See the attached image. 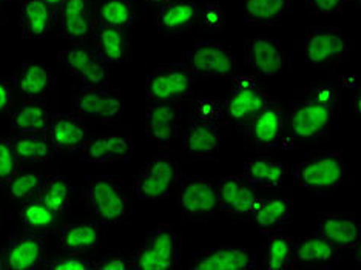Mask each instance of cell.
Returning a JSON list of instances; mask_svg holds the SVG:
<instances>
[{
    "label": "cell",
    "instance_id": "1",
    "mask_svg": "<svg viewBox=\"0 0 361 270\" xmlns=\"http://www.w3.org/2000/svg\"><path fill=\"white\" fill-rule=\"evenodd\" d=\"M338 111V96L331 85L315 87L302 99L289 101V127L297 141H315L329 133Z\"/></svg>",
    "mask_w": 361,
    "mask_h": 270
},
{
    "label": "cell",
    "instance_id": "2",
    "mask_svg": "<svg viewBox=\"0 0 361 270\" xmlns=\"http://www.w3.org/2000/svg\"><path fill=\"white\" fill-rule=\"evenodd\" d=\"M348 176V166L340 152L319 153L293 166V184L317 195L338 190Z\"/></svg>",
    "mask_w": 361,
    "mask_h": 270
},
{
    "label": "cell",
    "instance_id": "3",
    "mask_svg": "<svg viewBox=\"0 0 361 270\" xmlns=\"http://www.w3.org/2000/svg\"><path fill=\"white\" fill-rule=\"evenodd\" d=\"M85 200L93 214L105 224L126 223L133 215V202L116 175H101L90 181Z\"/></svg>",
    "mask_w": 361,
    "mask_h": 270
},
{
    "label": "cell",
    "instance_id": "4",
    "mask_svg": "<svg viewBox=\"0 0 361 270\" xmlns=\"http://www.w3.org/2000/svg\"><path fill=\"white\" fill-rule=\"evenodd\" d=\"M180 261V236L170 224H161L145 236L131 258L133 270H176Z\"/></svg>",
    "mask_w": 361,
    "mask_h": 270
},
{
    "label": "cell",
    "instance_id": "5",
    "mask_svg": "<svg viewBox=\"0 0 361 270\" xmlns=\"http://www.w3.org/2000/svg\"><path fill=\"white\" fill-rule=\"evenodd\" d=\"M178 206L183 219L192 224H202L218 214L216 183L206 175L179 176Z\"/></svg>",
    "mask_w": 361,
    "mask_h": 270
},
{
    "label": "cell",
    "instance_id": "6",
    "mask_svg": "<svg viewBox=\"0 0 361 270\" xmlns=\"http://www.w3.org/2000/svg\"><path fill=\"white\" fill-rule=\"evenodd\" d=\"M183 63L195 79H223L233 75L236 57L224 42L206 39L193 44Z\"/></svg>",
    "mask_w": 361,
    "mask_h": 270
},
{
    "label": "cell",
    "instance_id": "7",
    "mask_svg": "<svg viewBox=\"0 0 361 270\" xmlns=\"http://www.w3.org/2000/svg\"><path fill=\"white\" fill-rule=\"evenodd\" d=\"M178 179L176 159L170 153L156 154L137 173L135 193L147 202L166 200L178 185Z\"/></svg>",
    "mask_w": 361,
    "mask_h": 270
},
{
    "label": "cell",
    "instance_id": "8",
    "mask_svg": "<svg viewBox=\"0 0 361 270\" xmlns=\"http://www.w3.org/2000/svg\"><path fill=\"white\" fill-rule=\"evenodd\" d=\"M126 104L119 90L78 87L71 92V113L96 122H114L124 113Z\"/></svg>",
    "mask_w": 361,
    "mask_h": 270
},
{
    "label": "cell",
    "instance_id": "9",
    "mask_svg": "<svg viewBox=\"0 0 361 270\" xmlns=\"http://www.w3.org/2000/svg\"><path fill=\"white\" fill-rule=\"evenodd\" d=\"M352 40L336 27H317L307 31L305 57L310 67L322 68L348 61Z\"/></svg>",
    "mask_w": 361,
    "mask_h": 270
},
{
    "label": "cell",
    "instance_id": "10",
    "mask_svg": "<svg viewBox=\"0 0 361 270\" xmlns=\"http://www.w3.org/2000/svg\"><path fill=\"white\" fill-rule=\"evenodd\" d=\"M195 78L184 63L154 68L145 79L147 102H183L193 92Z\"/></svg>",
    "mask_w": 361,
    "mask_h": 270
},
{
    "label": "cell",
    "instance_id": "11",
    "mask_svg": "<svg viewBox=\"0 0 361 270\" xmlns=\"http://www.w3.org/2000/svg\"><path fill=\"white\" fill-rule=\"evenodd\" d=\"M270 102L272 97L255 79L240 75L233 78L232 88L224 101V113L238 127H243Z\"/></svg>",
    "mask_w": 361,
    "mask_h": 270
},
{
    "label": "cell",
    "instance_id": "12",
    "mask_svg": "<svg viewBox=\"0 0 361 270\" xmlns=\"http://www.w3.org/2000/svg\"><path fill=\"white\" fill-rule=\"evenodd\" d=\"M62 67L75 76L82 87L106 88L109 84V63L87 47L71 45L59 53Z\"/></svg>",
    "mask_w": 361,
    "mask_h": 270
},
{
    "label": "cell",
    "instance_id": "13",
    "mask_svg": "<svg viewBox=\"0 0 361 270\" xmlns=\"http://www.w3.org/2000/svg\"><path fill=\"white\" fill-rule=\"evenodd\" d=\"M286 124V113L280 102L272 101L259 110L247 124L240 127L245 139L261 150L275 149L281 142Z\"/></svg>",
    "mask_w": 361,
    "mask_h": 270
},
{
    "label": "cell",
    "instance_id": "14",
    "mask_svg": "<svg viewBox=\"0 0 361 270\" xmlns=\"http://www.w3.org/2000/svg\"><path fill=\"white\" fill-rule=\"evenodd\" d=\"M5 269L37 270L47 266V235L25 232L8 243L5 249Z\"/></svg>",
    "mask_w": 361,
    "mask_h": 270
},
{
    "label": "cell",
    "instance_id": "15",
    "mask_svg": "<svg viewBox=\"0 0 361 270\" xmlns=\"http://www.w3.org/2000/svg\"><path fill=\"white\" fill-rule=\"evenodd\" d=\"M192 270H252L257 269L255 252L245 245H218L195 253Z\"/></svg>",
    "mask_w": 361,
    "mask_h": 270
},
{
    "label": "cell",
    "instance_id": "16",
    "mask_svg": "<svg viewBox=\"0 0 361 270\" xmlns=\"http://www.w3.org/2000/svg\"><path fill=\"white\" fill-rule=\"evenodd\" d=\"M244 59L259 76L272 78L286 68L281 44L269 36H255L244 40Z\"/></svg>",
    "mask_w": 361,
    "mask_h": 270
},
{
    "label": "cell",
    "instance_id": "17",
    "mask_svg": "<svg viewBox=\"0 0 361 270\" xmlns=\"http://www.w3.org/2000/svg\"><path fill=\"white\" fill-rule=\"evenodd\" d=\"M88 122L75 113H50L48 136L56 153H70L79 150L88 139Z\"/></svg>",
    "mask_w": 361,
    "mask_h": 270
},
{
    "label": "cell",
    "instance_id": "18",
    "mask_svg": "<svg viewBox=\"0 0 361 270\" xmlns=\"http://www.w3.org/2000/svg\"><path fill=\"white\" fill-rule=\"evenodd\" d=\"M180 102H147L145 135L154 144L169 145L179 133Z\"/></svg>",
    "mask_w": 361,
    "mask_h": 270
},
{
    "label": "cell",
    "instance_id": "19",
    "mask_svg": "<svg viewBox=\"0 0 361 270\" xmlns=\"http://www.w3.org/2000/svg\"><path fill=\"white\" fill-rule=\"evenodd\" d=\"M219 210L232 216L252 215L259 196L253 187L240 176H223L216 181Z\"/></svg>",
    "mask_w": 361,
    "mask_h": 270
},
{
    "label": "cell",
    "instance_id": "20",
    "mask_svg": "<svg viewBox=\"0 0 361 270\" xmlns=\"http://www.w3.org/2000/svg\"><path fill=\"white\" fill-rule=\"evenodd\" d=\"M317 232L338 250L360 247L361 227L354 211H329L319 219Z\"/></svg>",
    "mask_w": 361,
    "mask_h": 270
},
{
    "label": "cell",
    "instance_id": "21",
    "mask_svg": "<svg viewBox=\"0 0 361 270\" xmlns=\"http://www.w3.org/2000/svg\"><path fill=\"white\" fill-rule=\"evenodd\" d=\"M87 162H127L133 153V142L124 135H96L88 137L79 149Z\"/></svg>",
    "mask_w": 361,
    "mask_h": 270
},
{
    "label": "cell",
    "instance_id": "22",
    "mask_svg": "<svg viewBox=\"0 0 361 270\" xmlns=\"http://www.w3.org/2000/svg\"><path fill=\"white\" fill-rule=\"evenodd\" d=\"M62 37L73 42L92 39L94 19L90 0H65L59 11Z\"/></svg>",
    "mask_w": 361,
    "mask_h": 270
},
{
    "label": "cell",
    "instance_id": "23",
    "mask_svg": "<svg viewBox=\"0 0 361 270\" xmlns=\"http://www.w3.org/2000/svg\"><path fill=\"white\" fill-rule=\"evenodd\" d=\"M198 22V11L192 0H170L156 14V30L164 37H175L192 30Z\"/></svg>",
    "mask_w": 361,
    "mask_h": 270
},
{
    "label": "cell",
    "instance_id": "24",
    "mask_svg": "<svg viewBox=\"0 0 361 270\" xmlns=\"http://www.w3.org/2000/svg\"><path fill=\"white\" fill-rule=\"evenodd\" d=\"M219 137L218 122L196 116L185 130L183 144L190 157L207 159L218 152Z\"/></svg>",
    "mask_w": 361,
    "mask_h": 270
},
{
    "label": "cell",
    "instance_id": "25",
    "mask_svg": "<svg viewBox=\"0 0 361 270\" xmlns=\"http://www.w3.org/2000/svg\"><path fill=\"white\" fill-rule=\"evenodd\" d=\"M16 84L25 99L40 101L50 94L54 87V76L48 65L36 61H25L20 65Z\"/></svg>",
    "mask_w": 361,
    "mask_h": 270
},
{
    "label": "cell",
    "instance_id": "26",
    "mask_svg": "<svg viewBox=\"0 0 361 270\" xmlns=\"http://www.w3.org/2000/svg\"><path fill=\"white\" fill-rule=\"evenodd\" d=\"M336 259H338V249L318 232L298 240L292 258L295 263L302 266H318L326 269Z\"/></svg>",
    "mask_w": 361,
    "mask_h": 270
},
{
    "label": "cell",
    "instance_id": "27",
    "mask_svg": "<svg viewBox=\"0 0 361 270\" xmlns=\"http://www.w3.org/2000/svg\"><path fill=\"white\" fill-rule=\"evenodd\" d=\"M101 244V228L92 221L67 224L59 236V249L68 255H80L94 250Z\"/></svg>",
    "mask_w": 361,
    "mask_h": 270
},
{
    "label": "cell",
    "instance_id": "28",
    "mask_svg": "<svg viewBox=\"0 0 361 270\" xmlns=\"http://www.w3.org/2000/svg\"><path fill=\"white\" fill-rule=\"evenodd\" d=\"M48 128H50V111L47 104L32 99L23 101L10 122V135L13 136L48 133Z\"/></svg>",
    "mask_w": 361,
    "mask_h": 270
},
{
    "label": "cell",
    "instance_id": "29",
    "mask_svg": "<svg viewBox=\"0 0 361 270\" xmlns=\"http://www.w3.org/2000/svg\"><path fill=\"white\" fill-rule=\"evenodd\" d=\"M287 176V166L284 162L270 157H255L244 164V179L252 187H280Z\"/></svg>",
    "mask_w": 361,
    "mask_h": 270
},
{
    "label": "cell",
    "instance_id": "30",
    "mask_svg": "<svg viewBox=\"0 0 361 270\" xmlns=\"http://www.w3.org/2000/svg\"><path fill=\"white\" fill-rule=\"evenodd\" d=\"M252 219L258 232L275 233L292 219L290 201L258 198L252 210Z\"/></svg>",
    "mask_w": 361,
    "mask_h": 270
},
{
    "label": "cell",
    "instance_id": "31",
    "mask_svg": "<svg viewBox=\"0 0 361 270\" xmlns=\"http://www.w3.org/2000/svg\"><path fill=\"white\" fill-rule=\"evenodd\" d=\"M97 54L106 63H127L131 54L130 40L124 30L97 25L93 32Z\"/></svg>",
    "mask_w": 361,
    "mask_h": 270
},
{
    "label": "cell",
    "instance_id": "32",
    "mask_svg": "<svg viewBox=\"0 0 361 270\" xmlns=\"http://www.w3.org/2000/svg\"><path fill=\"white\" fill-rule=\"evenodd\" d=\"M54 14L40 0H23L19 10L22 37L44 39L51 30Z\"/></svg>",
    "mask_w": 361,
    "mask_h": 270
},
{
    "label": "cell",
    "instance_id": "33",
    "mask_svg": "<svg viewBox=\"0 0 361 270\" xmlns=\"http://www.w3.org/2000/svg\"><path fill=\"white\" fill-rule=\"evenodd\" d=\"M11 147L19 164L50 162L56 153L48 133L18 135L11 139Z\"/></svg>",
    "mask_w": 361,
    "mask_h": 270
},
{
    "label": "cell",
    "instance_id": "34",
    "mask_svg": "<svg viewBox=\"0 0 361 270\" xmlns=\"http://www.w3.org/2000/svg\"><path fill=\"white\" fill-rule=\"evenodd\" d=\"M289 11V0H243V20L245 25H276Z\"/></svg>",
    "mask_w": 361,
    "mask_h": 270
},
{
    "label": "cell",
    "instance_id": "35",
    "mask_svg": "<svg viewBox=\"0 0 361 270\" xmlns=\"http://www.w3.org/2000/svg\"><path fill=\"white\" fill-rule=\"evenodd\" d=\"M37 198L54 214L59 215L70 209L73 198H75V190H73V184L67 176L54 175L48 176L42 183Z\"/></svg>",
    "mask_w": 361,
    "mask_h": 270
},
{
    "label": "cell",
    "instance_id": "36",
    "mask_svg": "<svg viewBox=\"0 0 361 270\" xmlns=\"http://www.w3.org/2000/svg\"><path fill=\"white\" fill-rule=\"evenodd\" d=\"M19 218L25 232H51L57 223V214L45 206L37 196L23 202Z\"/></svg>",
    "mask_w": 361,
    "mask_h": 270
},
{
    "label": "cell",
    "instance_id": "37",
    "mask_svg": "<svg viewBox=\"0 0 361 270\" xmlns=\"http://www.w3.org/2000/svg\"><path fill=\"white\" fill-rule=\"evenodd\" d=\"M96 20L99 25L127 30L135 19L133 5L130 0H101L96 6Z\"/></svg>",
    "mask_w": 361,
    "mask_h": 270
},
{
    "label": "cell",
    "instance_id": "38",
    "mask_svg": "<svg viewBox=\"0 0 361 270\" xmlns=\"http://www.w3.org/2000/svg\"><path fill=\"white\" fill-rule=\"evenodd\" d=\"M297 238L292 235H272L266 244V267L269 270H286L292 267L293 249Z\"/></svg>",
    "mask_w": 361,
    "mask_h": 270
},
{
    "label": "cell",
    "instance_id": "39",
    "mask_svg": "<svg viewBox=\"0 0 361 270\" xmlns=\"http://www.w3.org/2000/svg\"><path fill=\"white\" fill-rule=\"evenodd\" d=\"M44 179L39 173L25 171V173H18L10 183V196L13 200L28 201L36 198L42 187Z\"/></svg>",
    "mask_w": 361,
    "mask_h": 270
},
{
    "label": "cell",
    "instance_id": "40",
    "mask_svg": "<svg viewBox=\"0 0 361 270\" xmlns=\"http://www.w3.org/2000/svg\"><path fill=\"white\" fill-rule=\"evenodd\" d=\"M19 166L14 157L10 139L0 137V185H10V183L19 173Z\"/></svg>",
    "mask_w": 361,
    "mask_h": 270
},
{
    "label": "cell",
    "instance_id": "41",
    "mask_svg": "<svg viewBox=\"0 0 361 270\" xmlns=\"http://www.w3.org/2000/svg\"><path fill=\"white\" fill-rule=\"evenodd\" d=\"M201 28L207 32H219L226 30V10L219 2L204 5L201 13Z\"/></svg>",
    "mask_w": 361,
    "mask_h": 270
},
{
    "label": "cell",
    "instance_id": "42",
    "mask_svg": "<svg viewBox=\"0 0 361 270\" xmlns=\"http://www.w3.org/2000/svg\"><path fill=\"white\" fill-rule=\"evenodd\" d=\"M47 267L51 270H94V263L92 259L65 253V255L53 259L51 263H47Z\"/></svg>",
    "mask_w": 361,
    "mask_h": 270
},
{
    "label": "cell",
    "instance_id": "43",
    "mask_svg": "<svg viewBox=\"0 0 361 270\" xmlns=\"http://www.w3.org/2000/svg\"><path fill=\"white\" fill-rule=\"evenodd\" d=\"M94 270H133L131 259L119 252L106 253L94 263Z\"/></svg>",
    "mask_w": 361,
    "mask_h": 270
},
{
    "label": "cell",
    "instance_id": "44",
    "mask_svg": "<svg viewBox=\"0 0 361 270\" xmlns=\"http://www.w3.org/2000/svg\"><path fill=\"white\" fill-rule=\"evenodd\" d=\"M349 0H306V10L314 14H336Z\"/></svg>",
    "mask_w": 361,
    "mask_h": 270
},
{
    "label": "cell",
    "instance_id": "45",
    "mask_svg": "<svg viewBox=\"0 0 361 270\" xmlns=\"http://www.w3.org/2000/svg\"><path fill=\"white\" fill-rule=\"evenodd\" d=\"M196 116L218 122V119L223 116V107H221L218 101L212 99V97H204L200 104H196Z\"/></svg>",
    "mask_w": 361,
    "mask_h": 270
},
{
    "label": "cell",
    "instance_id": "46",
    "mask_svg": "<svg viewBox=\"0 0 361 270\" xmlns=\"http://www.w3.org/2000/svg\"><path fill=\"white\" fill-rule=\"evenodd\" d=\"M13 87H14V78L0 76V113H5L11 109Z\"/></svg>",
    "mask_w": 361,
    "mask_h": 270
},
{
    "label": "cell",
    "instance_id": "47",
    "mask_svg": "<svg viewBox=\"0 0 361 270\" xmlns=\"http://www.w3.org/2000/svg\"><path fill=\"white\" fill-rule=\"evenodd\" d=\"M40 2H44L48 8H50L51 13L54 14V18H56V16L59 14L61 6H62V4L65 2V0H40Z\"/></svg>",
    "mask_w": 361,
    "mask_h": 270
},
{
    "label": "cell",
    "instance_id": "48",
    "mask_svg": "<svg viewBox=\"0 0 361 270\" xmlns=\"http://www.w3.org/2000/svg\"><path fill=\"white\" fill-rule=\"evenodd\" d=\"M147 2H150L152 5H164V4H167V2H170V0H147Z\"/></svg>",
    "mask_w": 361,
    "mask_h": 270
},
{
    "label": "cell",
    "instance_id": "49",
    "mask_svg": "<svg viewBox=\"0 0 361 270\" xmlns=\"http://www.w3.org/2000/svg\"><path fill=\"white\" fill-rule=\"evenodd\" d=\"M2 269H5V258H4L2 253H0V270H2Z\"/></svg>",
    "mask_w": 361,
    "mask_h": 270
}]
</instances>
